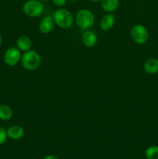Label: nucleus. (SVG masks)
<instances>
[{
    "instance_id": "7ed1b4c3",
    "label": "nucleus",
    "mask_w": 158,
    "mask_h": 159,
    "mask_svg": "<svg viewBox=\"0 0 158 159\" xmlns=\"http://www.w3.org/2000/svg\"><path fill=\"white\" fill-rule=\"evenodd\" d=\"M20 61L25 69L28 71H34L40 66L41 57L36 51L29 50L23 54Z\"/></svg>"
},
{
    "instance_id": "dca6fc26",
    "label": "nucleus",
    "mask_w": 158,
    "mask_h": 159,
    "mask_svg": "<svg viewBox=\"0 0 158 159\" xmlns=\"http://www.w3.org/2000/svg\"><path fill=\"white\" fill-rule=\"evenodd\" d=\"M7 137V131H6L4 128L0 127V145L6 142Z\"/></svg>"
},
{
    "instance_id": "412c9836",
    "label": "nucleus",
    "mask_w": 158,
    "mask_h": 159,
    "mask_svg": "<svg viewBox=\"0 0 158 159\" xmlns=\"http://www.w3.org/2000/svg\"><path fill=\"white\" fill-rule=\"evenodd\" d=\"M39 1H40V2H47V1H50V0H39Z\"/></svg>"
},
{
    "instance_id": "4468645a",
    "label": "nucleus",
    "mask_w": 158,
    "mask_h": 159,
    "mask_svg": "<svg viewBox=\"0 0 158 159\" xmlns=\"http://www.w3.org/2000/svg\"><path fill=\"white\" fill-rule=\"evenodd\" d=\"M12 110L9 106L0 105V120H9L12 117Z\"/></svg>"
},
{
    "instance_id": "4be33fe9",
    "label": "nucleus",
    "mask_w": 158,
    "mask_h": 159,
    "mask_svg": "<svg viewBox=\"0 0 158 159\" xmlns=\"http://www.w3.org/2000/svg\"><path fill=\"white\" fill-rule=\"evenodd\" d=\"M69 1H71V2H77V1H78V0H69Z\"/></svg>"
},
{
    "instance_id": "423d86ee",
    "label": "nucleus",
    "mask_w": 158,
    "mask_h": 159,
    "mask_svg": "<svg viewBox=\"0 0 158 159\" xmlns=\"http://www.w3.org/2000/svg\"><path fill=\"white\" fill-rule=\"evenodd\" d=\"M21 51L17 48H9L4 54V61L9 66H15L21 61Z\"/></svg>"
},
{
    "instance_id": "2eb2a0df",
    "label": "nucleus",
    "mask_w": 158,
    "mask_h": 159,
    "mask_svg": "<svg viewBox=\"0 0 158 159\" xmlns=\"http://www.w3.org/2000/svg\"><path fill=\"white\" fill-rule=\"evenodd\" d=\"M147 159H158V146H150L146 150Z\"/></svg>"
},
{
    "instance_id": "f3484780",
    "label": "nucleus",
    "mask_w": 158,
    "mask_h": 159,
    "mask_svg": "<svg viewBox=\"0 0 158 159\" xmlns=\"http://www.w3.org/2000/svg\"><path fill=\"white\" fill-rule=\"evenodd\" d=\"M54 5L57 6H63L66 4L67 0H51Z\"/></svg>"
},
{
    "instance_id": "ddd939ff",
    "label": "nucleus",
    "mask_w": 158,
    "mask_h": 159,
    "mask_svg": "<svg viewBox=\"0 0 158 159\" xmlns=\"http://www.w3.org/2000/svg\"><path fill=\"white\" fill-rule=\"evenodd\" d=\"M144 70L147 73L154 75L158 72V59L150 58L144 63Z\"/></svg>"
},
{
    "instance_id": "a211bd4d",
    "label": "nucleus",
    "mask_w": 158,
    "mask_h": 159,
    "mask_svg": "<svg viewBox=\"0 0 158 159\" xmlns=\"http://www.w3.org/2000/svg\"><path fill=\"white\" fill-rule=\"evenodd\" d=\"M43 159H58L57 157H56L55 155H46V157H44Z\"/></svg>"
},
{
    "instance_id": "39448f33",
    "label": "nucleus",
    "mask_w": 158,
    "mask_h": 159,
    "mask_svg": "<svg viewBox=\"0 0 158 159\" xmlns=\"http://www.w3.org/2000/svg\"><path fill=\"white\" fill-rule=\"evenodd\" d=\"M131 38L137 44H144L147 43L149 38L148 30L144 26L136 24L133 26L130 32Z\"/></svg>"
},
{
    "instance_id": "f03ea898",
    "label": "nucleus",
    "mask_w": 158,
    "mask_h": 159,
    "mask_svg": "<svg viewBox=\"0 0 158 159\" xmlns=\"http://www.w3.org/2000/svg\"><path fill=\"white\" fill-rule=\"evenodd\" d=\"M54 23L62 29H68L74 23V19L72 13L66 9H59L53 14Z\"/></svg>"
},
{
    "instance_id": "aec40b11",
    "label": "nucleus",
    "mask_w": 158,
    "mask_h": 159,
    "mask_svg": "<svg viewBox=\"0 0 158 159\" xmlns=\"http://www.w3.org/2000/svg\"><path fill=\"white\" fill-rule=\"evenodd\" d=\"M2 36L0 35V45H1V43H2Z\"/></svg>"
},
{
    "instance_id": "6ab92c4d",
    "label": "nucleus",
    "mask_w": 158,
    "mask_h": 159,
    "mask_svg": "<svg viewBox=\"0 0 158 159\" xmlns=\"http://www.w3.org/2000/svg\"><path fill=\"white\" fill-rule=\"evenodd\" d=\"M88 1L92 2H99V1H100V0H88Z\"/></svg>"
},
{
    "instance_id": "20e7f679",
    "label": "nucleus",
    "mask_w": 158,
    "mask_h": 159,
    "mask_svg": "<svg viewBox=\"0 0 158 159\" xmlns=\"http://www.w3.org/2000/svg\"><path fill=\"white\" fill-rule=\"evenodd\" d=\"M43 5L39 0H27L23 6V11L27 16L31 18L38 17L43 13Z\"/></svg>"
},
{
    "instance_id": "9b49d317",
    "label": "nucleus",
    "mask_w": 158,
    "mask_h": 159,
    "mask_svg": "<svg viewBox=\"0 0 158 159\" xmlns=\"http://www.w3.org/2000/svg\"><path fill=\"white\" fill-rule=\"evenodd\" d=\"M16 47L20 51H28L32 47V41L27 36H21L16 40Z\"/></svg>"
},
{
    "instance_id": "6e6552de",
    "label": "nucleus",
    "mask_w": 158,
    "mask_h": 159,
    "mask_svg": "<svg viewBox=\"0 0 158 159\" xmlns=\"http://www.w3.org/2000/svg\"><path fill=\"white\" fill-rule=\"evenodd\" d=\"M81 40L85 46L88 48H92L97 43L98 38L96 34L92 30H85V32L82 34Z\"/></svg>"
},
{
    "instance_id": "0eeeda50",
    "label": "nucleus",
    "mask_w": 158,
    "mask_h": 159,
    "mask_svg": "<svg viewBox=\"0 0 158 159\" xmlns=\"http://www.w3.org/2000/svg\"><path fill=\"white\" fill-rule=\"evenodd\" d=\"M116 23V17L113 13H108L101 19L99 26L103 31H108L114 26Z\"/></svg>"
},
{
    "instance_id": "f257e3e1",
    "label": "nucleus",
    "mask_w": 158,
    "mask_h": 159,
    "mask_svg": "<svg viewBox=\"0 0 158 159\" xmlns=\"http://www.w3.org/2000/svg\"><path fill=\"white\" fill-rule=\"evenodd\" d=\"M74 21L81 30H87L94 26V16L89 9H82L76 13Z\"/></svg>"
},
{
    "instance_id": "f8f14e48",
    "label": "nucleus",
    "mask_w": 158,
    "mask_h": 159,
    "mask_svg": "<svg viewBox=\"0 0 158 159\" xmlns=\"http://www.w3.org/2000/svg\"><path fill=\"white\" fill-rule=\"evenodd\" d=\"M102 9L108 13H113L118 9L119 0H100Z\"/></svg>"
},
{
    "instance_id": "1a4fd4ad",
    "label": "nucleus",
    "mask_w": 158,
    "mask_h": 159,
    "mask_svg": "<svg viewBox=\"0 0 158 159\" xmlns=\"http://www.w3.org/2000/svg\"><path fill=\"white\" fill-rule=\"evenodd\" d=\"M54 24L55 23H54L53 17L50 16H45L40 21V25H39V29H40V32L43 33V34H49L54 29Z\"/></svg>"
},
{
    "instance_id": "9d476101",
    "label": "nucleus",
    "mask_w": 158,
    "mask_h": 159,
    "mask_svg": "<svg viewBox=\"0 0 158 159\" xmlns=\"http://www.w3.org/2000/svg\"><path fill=\"white\" fill-rule=\"evenodd\" d=\"M23 135H24V130L21 126L13 125L9 127L7 130L8 138L14 141L21 139Z\"/></svg>"
}]
</instances>
